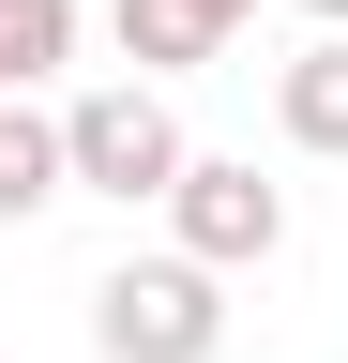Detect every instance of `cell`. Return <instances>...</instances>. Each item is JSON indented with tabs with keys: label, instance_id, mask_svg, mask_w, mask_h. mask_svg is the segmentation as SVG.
Segmentation results:
<instances>
[{
	"label": "cell",
	"instance_id": "cell-6",
	"mask_svg": "<svg viewBox=\"0 0 348 363\" xmlns=\"http://www.w3.org/2000/svg\"><path fill=\"white\" fill-rule=\"evenodd\" d=\"M76 197V152H61V106H30V91H0V227L61 212Z\"/></svg>",
	"mask_w": 348,
	"mask_h": 363
},
{
	"label": "cell",
	"instance_id": "cell-3",
	"mask_svg": "<svg viewBox=\"0 0 348 363\" xmlns=\"http://www.w3.org/2000/svg\"><path fill=\"white\" fill-rule=\"evenodd\" d=\"M167 242L212 257V272H273L288 257V182H257L242 152H197L182 182H167Z\"/></svg>",
	"mask_w": 348,
	"mask_h": 363
},
{
	"label": "cell",
	"instance_id": "cell-1",
	"mask_svg": "<svg viewBox=\"0 0 348 363\" xmlns=\"http://www.w3.org/2000/svg\"><path fill=\"white\" fill-rule=\"evenodd\" d=\"M61 152H76V197H121V212H167V182L197 167L182 106H167V76H106L61 106Z\"/></svg>",
	"mask_w": 348,
	"mask_h": 363
},
{
	"label": "cell",
	"instance_id": "cell-4",
	"mask_svg": "<svg viewBox=\"0 0 348 363\" xmlns=\"http://www.w3.org/2000/svg\"><path fill=\"white\" fill-rule=\"evenodd\" d=\"M242 16H257V0H106V45H121L137 76H197Z\"/></svg>",
	"mask_w": 348,
	"mask_h": 363
},
{
	"label": "cell",
	"instance_id": "cell-2",
	"mask_svg": "<svg viewBox=\"0 0 348 363\" xmlns=\"http://www.w3.org/2000/svg\"><path fill=\"white\" fill-rule=\"evenodd\" d=\"M91 348L106 363H212V348H228V272L182 257V242L91 272Z\"/></svg>",
	"mask_w": 348,
	"mask_h": 363
},
{
	"label": "cell",
	"instance_id": "cell-8",
	"mask_svg": "<svg viewBox=\"0 0 348 363\" xmlns=\"http://www.w3.org/2000/svg\"><path fill=\"white\" fill-rule=\"evenodd\" d=\"M288 16H318V30H348V0H288Z\"/></svg>",
	"mask_w": 348,
	"mask_h": 363
},
{
	"label": "cell",
	"instance_id": "cell-7",
	"mask_svg": "<svg viewBox=\"0 0 348 363\" xmlns=\"http://www.w3.org/2000/svg\"><path fill=\"white\" fill-rule=\"evenodd\" d=\"M76 61V0H0V91H46Z\"/></svg>",
	"mask_w": 348,
	"mask_h": 363
},
{
	"label": "cell",
	"instance_id": "cell-5",
	"mask_svg": "<svg viewBox=\"0 0 348 363\" xmlns=\"http://www.w3.org/2000/svg\"><path fill=\"white\" fill-rule=\"evenodd\" d=\"M273 136L288 152H348V30H303L273 61Z\"/></svg>",
	"mask_w": 348,
	"mask_h": 363
}]
</instances>
